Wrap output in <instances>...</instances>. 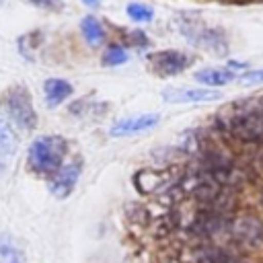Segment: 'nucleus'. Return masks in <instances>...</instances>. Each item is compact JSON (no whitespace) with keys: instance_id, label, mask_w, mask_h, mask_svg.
<instances>
[{"instance_id":"obj_1","label":"nucleus","mask_w":263,"mask_h":263,"mask_svg":"<svg viewBox=\"0 0 263 263\" xmlns=\"http://www.w3.org/2000/svg\"><path fill=\"white\" fill-rule=\"evenodd\" d=\"M218 123L224 132L240 142H261L263 140V99L253 97L226 107Z\"/></svg>"},{"instance_id":"obj_2","label":"nucleus","mask_w":263,"mask_h":263,"mask_svg":"<svg viewBox=\"0 0 263 263\" xmlns=\"http://www.w3.org/2000/svg\"><path fill=\"white\" fill-rule=\"evenodd\" d=\"M68 144L62 136H41L29 146V166L39 175H51L62 168Z\"/></svg>"},{"instance_id":"obj_3","label":"nucleus","mask_w":263,"mask_h":263,"mask_svg":"<svg viewBox=\"0 0 263 263\" xmlns=\"http://www.w3.org/2000/svg\"><path fill=\"white\" fill-rule=\"evenodd\" d=\"M2 109H4L6 117L12 123H16L18 127H23V129H33L35 123H37V115H35L33 103H31L29 90L23 88V86H12L4 95Z\"/></svg>"},{"instance_id":"obj_4","label":"nucleus","mask_w":263,"mask_h":263,"mask_svg":"<svg viewBox=\"0 0 263 263\" xmlns=\"http://www.w3.org/2000/svg\"><path fill=\"white\" fill-rule=\"evenodd\" d=\"M230 236L242 245H259L263 242V224L257 218L251 216H242V218H234L228 220L226 224Z\"/></svg>"},{"instance_id":"obj_5","label":"nucleus","mask_w":263,"mask_h":263,"mask_svg":"<svg viewBox=\"0 0 263 263\" xmlns=\"http://www.w3.org/2000/svg\"><path fill=\"white\" fill-rule=\"evenodd\" d=\"M148 62L152 64L154 72L160 76H175L179 72H183L189 64V58L181 51L175 49H164V51H156L148 55Z\"/></svg>"},{"instance_id":"obj_6","label":"nucleus","mask_w":263,"mask_h":263,"mask_svg":"<svg viewBox=\"0 0 263 263\" xmlns=\"http://www.w3.org/2000/svg\"><path fill=\"white\" fill-rule=\"evenodd\" d=\"M80 171H82L80 160H74V162L64 164L58 173H53V177H51V181H49V191H51L55 197H60V199L68 197V195L72 193V189H74L78 177H80Z\"/></svg>"},{"instance_id":"obj_7","label":"nucleus","mask_w":263,"mask_h":263,"mask_svg":"<svg viewBox=\"0 0 263 263\" xmlns=\"http://www.w3.org/2000/svg\"><path fill=\"white\" fill-rule=\"evenodd\" d=\"M158 115L156 113H142V115H134V117H125L117 123L111 125L109 134L113 138H123V136H132V134H140L144 129H150L158 123Z\"/></svg>"},{"instance_id":"obj_8","label":"nucleus","mask_w":263,"mask_h":263,"mask_svg":"<svg viewBox=\"0 0 263 263\" xmlns=\"http://www.w3.org/2000/svg\"><path fill=\"white\" fill-rule=\"evenodd\" d=\"M218 97L220 95L212 88H166L162 92V99L168 103H201Z\"/></svg>"},{"instance_id":"obj_9","label":"nucleus","mask_w":263,"mask_h":263,"mask_svg":"<svg viewBox=\"0 0 263 263\" xmlns=\"http://www.w3.org/2000/svg\"><path fill=\"white\" fill-rule=\"evenodd\" d=\"M43 92H45V103L49 107H58L72 95V84L64 78H47L43 84Z\"/></svg>"},{"instance_id":"obj_10","label":"nucleus","mask_w":263,"mask_h":263,"mask_svg":"<svg viewBox=\"0 0 263 263\" xmlns=\"http://www.w3.org/2000/svg\"><path fill=\"white\" fill-rule=\"evenodd\" d=\"M195 78H197L199 82H203L205 86H224V84H228L230 80H234L236 74H234V70H230V68H222V70H220V68H208V70L197 72Z\"/></svg>"},{"instance_id":"obj_11","label":"nucleus","mask_w":263,"mask_h":263,"mask_svg":"<svg viewBox=\"0 0 263 263\" xmlns=\"http://www.w3.org/2000/svg\"><path fill=\"white\" fill-rule=\"evenodd\" d=\"M80 29H82V37L86 39V43L101 45L105 41V29L95 16H84L80 23Z\"/></svg>"},{"instance_id":"obj_12","label":"nucleus","mask_w":263,"mask_h":263,"mask_svg":"<svg viewBox=\"0 0 263 263\" xmlns=\"http://www.w3.org/2000/svg\"><path fill=\"white\" fill-rule=\"evenodd\" d=\"M16 150V136L10 129V125L0 117V158L10 156Z\"/></svg>"},{"instance_id":"obj_13","label":"nucleus","mask_w":263,"mask_h":263,"mask_svg":"<svg viewBox=\"0 0 263 263\" xmlns=\"http://www.w3.org/2000/svg\"><path fill=\"white\" fill-rule=\"evenodd\" d=\"M125 10H127L129 18L136 21V23H150L152 16H154V10H152L150 6H146V4H140V2H132V4H127Z\"/></svg>"},{"instance_id":"obj_14","label":"nucleus","mask_w":263,"mask_h":263,"mask_svg":"<svg viewBox=\"0 0 263 263\" xmlns=\"http://www.w3.org/2000/svg\"><path fill=\"white\" fill-rule=\"evenodd\" d=\"M125 60H127V53H125V49L119 47V45H109V47L105 49V53H103V64H105V66H119V64H123Z\"/></svg>"},{"instance_id":"obj_15","label":"nucleus","mask_w":263,"mask_h":263,"mask_svg":"<svg viewBox=\"0 0 263 263\" xmlns=\"http://www.w3.org/2000/svg\"><path fill=\"white\" fill-rule=\"evenodd\" d=\"M16 261H21L16 249L10 245V240L0 238V263H16Z\"/></svg>"},{"instance_id":"obj_16","label":"nucleus","mask_w":263,"mask_h":263,"mask_svg":"<svg viewBox=\"0 0 263 263\" xmlns=\"http://www.w3.org/2000/svg\"><path fill=\"white\" fill-rule=\"evenodd\" d=\"M242 84H263V70H251L240 76Z\"/></svg>"},{"instance_id":"obj_17","label":"nucleus","mask_w":263,"mask_h":263,"mask_svg":"<svg viewBox=\"0 0 263 263\" xmlns=\"http://www.w3.org/2000/svg\"><path fill=\"white\" fill-rule=\"evenodd\" d=\"M27 2L33 6H39V8H53L55 6V0H27Z\"/></svg>"},{"instance_id":"obj_18","label":"nucleus","mask_w":263,"mask_h":263,"mask_svg":"<svg viewBox=\"0 0 263 263\" xmlns=\"http://www.w3.org/2000/svg\"><path fill=\"white\" fill-rule=\"evenodd\" d=\"M82 2H84V4H88V6H95L99 0H82Z\"/></svg>"}]
</instances>
